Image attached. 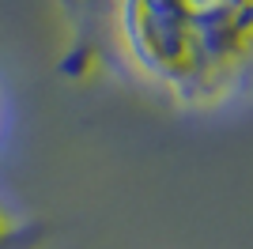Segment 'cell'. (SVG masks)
Returning a JSON list of instances; mask_svg holds the SVG:
<instances>
[{
	"label": "cell",
	"mask_w": 253,
	"mask_h": 249,
	"mask_svg": "<svg viewBox=\"0 0 253 249\" xmlns=\"http://www.w3.org/2000/svg\"><path fill=\"white\" fill-rule=\"evenodd\" d=\"M128 64L181 106H215L253 72V0H117Z\"/></svg>",
	"instance_id": "1"
},
{
	"label": "cell",
	"mask_w": 253,
	"mask_h": 249,
	"mask_svg": "<svg viewBox=\"0 0 253 249\" xmlns=\"http://www.w3.org/2000/svg\"><path fill=\"white\" fill-rule=\"evenodd\" d=\"M72 38L64 53V76H91L98 64L110 57V42H114V11L117 0H61Z\"/></svg>",
	"instance_id": "2"
},
{
	"label": "cell",
	"mask_w": 253,
	"mask_h": 249,
	"mask_svg": "<svg viewBox=\"0 0 253 249\" xmlns=\"http://www.w3.org/2000/svg\"><path fill=\"white\" fill-rule=\"evenodd\" d=\"M8 242H11V227H8V219L0 215V249L8 246Z\"/></svg>",
	"instance_id": "3"
}]
</instances>
